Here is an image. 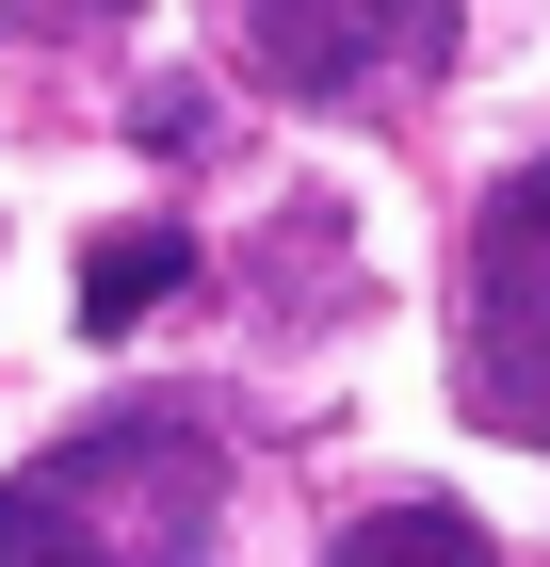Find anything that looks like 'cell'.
<instances>
[{"label": "cell", "mask_w": 550, "mask_h": 567, "mask_svg": "<svg viewBox=\"0 0 550 567\" xmlns=\"http://www.w3.org/2000/svg\"><path fill=\"white\" fill-rule=\"evenodd\" d=\"M178 276H195V244H178V227H97V244H82V324H97V341H129Z\"/></svg>", "instance_id": "obj_4"}, {"label": "cell", "mask_w": 550, "mask_h": 567, "mask_svg": "<svg viewBox=\"0 0 550 567\" xmlns=\"http://www.w3.org/2000/svg\"><path fill=\"white\" fill-rule=\"evenodd\" d=\"M129 146H146V163H195V146H211V97H195V82H146Z\"/></svg>", "instance_id": "obj_6"}, {"label": "cell", "mask_w": 550, "mask_h": 567, "mask_svg": "<svg viewBox=\"0 0 550 567\" xmlns=\"http://www.w3.org/2000/svg\"><path fill=\"white\" fill-rule=\"evenodd\" d=\"M227 33L276 97H356L454 49V0H227Z\"/></svg>", "instance_id": "obj_3"}, {"label": "cell", "mask_w": 550, "mask_h": 567, "mask_svg": "<svg viewBox=\"0 0 550 567\" xmlns=\"http://www.w3.org/2000/svg\"><path fill=\"white\" fill-rule=\"evenodd\" d=\"M211 535H227V454L178 405H114L0 486V567H211Z\"/></svg>", "instance_id": "obj_1"}, {"label": "cell", "mask_w": 550, "mask_h": 567, "mask_svg": "<svg viewBox=\"0 0 550 567\" xmlns=\"http://www.w3.org/2000/svg\"><path fill=\"white\" fill-rule=\"evenodd\" d=\"M324 567H502V551H486V535H469L454 503H373V519L340 535Z\"/></svg>", "instance_id": "obj_5"}, {"label": "cell", "mask_w": 550, "mask_h": 567, "mask_svg": "<svg viewBox=\"0 0 550 567\" xmlns=\"http://www.w3.org/2000/svg\"><path fill=\"white\" fill-rule=\"evenodd\" d=\"M469 422L550 437V163H518L469 227Z\"/></svg>", "instance_id": "obj_2"}]
</instances>
